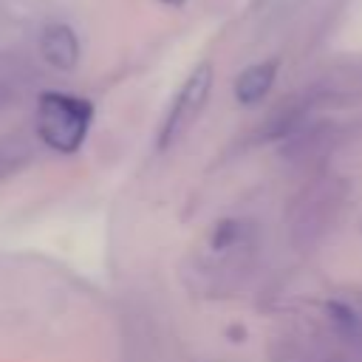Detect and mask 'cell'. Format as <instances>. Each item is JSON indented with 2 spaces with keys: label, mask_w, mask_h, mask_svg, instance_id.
<instances>
[{
  "label": "cell",
  "mask_w": 362,
  "mask_h": 362,
  "mask_svg": "<svg viewBox=\"0 0 362 362\" xmlns=\"http://www.w3.org/2000/svg\"><path fill=\"white\" fill-rule=\"evenodd\" d=\"M90 122L93 105L82 96L48 90L37 99V133L51 150L62 156H71L82 147Z\"/></svg>",
  "instance_id": "cell-1"
},
{
  "label": "cell",
  "mask_w": 362,
  "mask_h": 362,
  "mask_svg": "<svg viewBox=\"0 0 362 362\" xmlns=\"http://www.w3.org/2000/svg\"><path fill=\"white\" fill-rule=\"evenodd\" d=\"M209 88H212V65L209 62H201L189 76L187 82L181 85V90L175 93L164 122H161V130H158V147H170L201 113V107L206 105V96H209Z\"/></svg>",
  "instance_id": "cell-2"
},
{
  "label": "cell",
  "mask_w": 362,
  "mask_h": 362,
  "mask_svg": "<svg viewBox=\"0 0 362 362\" xmlns=\"http://www.w3.org/2000/svg\"><path fill=\"white\" fill-rule=\"evenodd\" d=\"M40 51L45 57V62L57 71H71L79 62V40L76 31L65 23H51L42 28L40 37Z\"/></svg>",
  "instance_id": "cell-3"
},
{
  "label": "cell",
  "mask_w": 362,
  "mask_h": 362,
  "mask_svg": "<svg viewBox=\"0 0 362 362\" xmlns=\"http://www.w3.org/2000/svg\"><path fill=\"white\" fill-rule=\"evenodd\" d=\"M274 76H277V62H274V59L249 65V68L240 71V76L235 79V99H238L240 105H255V102H260V99L272 90Z\"/></svg>",
  "instance_id": "cell-4"
},
{
  "label": "cell",
  "mask_w": 362,
  "mask_h": 362,
  "mask_svg": "<svg viewBox=\"0 0 362 362\" xmlns=\"http://www.w3.org/2000/svg\"><path fill=\"white\" fill-rule=\"evenodd\" d=\"M158 3H164V6H173V8H181L187 0H158Z\"/></svg>",
  "instance_id": "cell-5"
}]
</instances>
